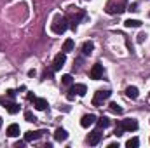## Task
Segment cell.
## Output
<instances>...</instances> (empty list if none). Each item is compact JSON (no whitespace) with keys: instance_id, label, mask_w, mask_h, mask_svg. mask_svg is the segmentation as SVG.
Masks as SVG:
<instances>
[{"instance_id":"4","label":"cell","mask_w":150,"mask_h":148,"mask_svg":"<svg viewBox=\"0 0 150 148\" xmlns=\"http://www.w3.org/2000/svg\"><path fill=\"white\" fill-rule=\"evenodd\" d=\"M117 125L122 127L124 132H131V131H136V129H138V122H136L134 118H124V120H120Z\"/></svg>"},{"instance_id":"13","label":"cell","mask_w":150,"mask_h":148,"mask_svg":"<svg viewBox=\"0 0 150 148\" xmlns=\"http://www.w3.org/2000/svg\"><path fill=\"white\" fill-rule=\"evenodd\" d=\"M126 96H127L129 99H136V98L140 96V92H138V87H134V85H129V87L126 89Z\"/></svg>"},{"instance_id":"1","label":"cell","mask_w":150,"mask_h":148,"mask_svg":"<svg viewBox=\"0 0 150 148\" xmlns=\"http://www.w3.org/2000/svg\"><path fill=\"white\" fill-rule=\"evenodd\" d=\"M126 9H127V2H126V0H108L107 5H105V11H107V14H110V16L122 14Z\"/></svg>"},{"instance_id":"19","label":"cell","mask_w":150,"mask_h":148,"mask_svg":"<svg viewBox=\"0 0 150 148\" xmlns=\"http://www.w3.org/2000/svg\"><path fill=\"white\" fill-rule=\"evenodd\" d=\"M138 145H140V140L138 138H131V140L126 141V147L127 148H138Z\"/></svg>"},{"instance_id":"28","label":"cell","mask_w":150,"mask_h":148,"mask_svg":"<svg viewBox=\"0 0 150 148\" xmlns=\"http://www.w3.org/2000/svg\"><path fill=\"white\" fill-rule=\"evenodd\" d=\"M19 147H25V141H18L16 143V148H19Z\"/></svg>"},{"instance_id":"18","label":"cell","mask_w":150,"mask_h":148,"mask_svg":"<svg viewBox=\"0 0 150 148\" xmlns=\"http://www.w3.org/2000/svg\"><path fill=\"white\" fill-rule=\"evenodd\" d=\"M74 47H75L74 40H72V38H67V40H65V44H63V52H72V51H74Z\"/></svg>"},{"instance_id":"17","label":"cell","mask_w":150,"mask_h":148,"mask_svg":"<svg viewBox=\"0 0 150 148\" xmlns=\"http://www.w3.org/2000/svg\"><path fill=\"white\" fill-rule=\"evenodd\" d=\"M96 124H98L100 129H105V127L110 125V118H108V117H100V118L96 120Z\"/></svg>"},{"instance_id":"24","label":"cell","mask_w":150,"mask_h":148,"mask_svg":"<svg viewBox=\"0 0 150 148\" xmlns=\"http://www.w3.org/2000/svg\"><path fill=\"white\" fill-rule=\"evenodd\" d=\"M143 40H147V33H140L138 35V42H143Z\"/></svg>"},{"instance_id":"22","label":"cell","mask_w":150,"mask_h":148,"mask_svg":"<svg viewBox=\"0 0 150 148\" xmlns=\"http://www.w3.org/2000/svg\"><path fill=\"white\" fill-rule=\"evenodd\" d=\"M72 82H74L72 75H63V77H61V84H63V85H72Z\"/></svg>"},{"instance_id":"29","label":"cell","mask_w":150,"mask_h":148,"mask_svg":"<svg viewBox=\"0 0 150 148\" xmlns=\"http://www.w3.org/2000/svg\"><path fill=\"white\" fill-rule=\"evenodd\" d=\"M149 16H150V14H149Z\"/></svg>"},{"instance_id":"3","label":"cell","mask_w":150,"mask_h":148,"mask_svg":"<svg viewBox=\"0 0 150 148\" xmlns=\"http://www.w3.org/2000/svg\"><path fill=\"white\" fill-rule=\"evenodd\" d=\"M86 92H87V87H86L84 84H74V85L70 87L67 98H68V99H74L75 96H84Z\"/></svg>"},{"instance_id":"2","label":"cell","mask_w":150,"mask_h":148,"mask_svg":"<svg viewBox=\"0 0 150 148\" xmlns=\"http://www.w3.org/2000/svg\"><path fill=\"white\" fill-rule=\"evenodd\" d=\"M52 32L56 33V35H61V33H65L67 32V28H68V19H67V16H56L54 18V21H52Z\"/></svg>"},{"instance_id":"6","label":"cell","mask_w":150,"mask_h":148,"mask_svg":"<svg viewBox=\"0 0 150 148\" xmlns=\"http://www.w3.org/2000/svg\"><path fill=\"white\" fill-rule=\"evenodd\" d=\"M110 91H98L96 94H94V98H93V105L94 106H100V105H103V101L105 99H108L110 98Z\"/></svg>"},{"instance_id":"25","label":"cell","mask_w":150,"mask_h":148,"mask_svg":"<svg viewBox=\"0 0 150 148\" xmlns=\"http://www.w3.org/2000/svg\"><path fill=\"white\" fill-rule=\"evenodd\" d=\"M16 94H18V92H16V91H12V89H9V91H7V96H9V98H14Z\"/></svg>"},{"instance_id":"27","label":"cell","mask_w":150,"mask_h":148,"mask_svg":"<svg viewBox=\"0 0 150 148\" xmlns=\"http://www.w3.org/2000/svg\"><path fill=\"white\" fill-rule=\"evenodd\" d=\"M108 148H119V143H108Z\"/></svg>"},{"instance_id":"14","label":"cell","mask_w":150,"mask_h":148,"mask_svg":"<svg viewBox=\"0 0 150 148\" xmlns=\"http://www.w3.org/2000/svg\"><path fill=\"white\" fill-rule=\"evenodd\" d=\"M54 138H56V141H67V138H68V132H67L65 129L58 127V129H56V132H54Z\"/></svg>"},{"instance_id":"15","label":"cell","mask_w":150,"mask_h":148,"mask_svg":"<svg viewBox=\"0 0 150 148\" xmlns=\"http://www.w3.org/2000/svg\"><path fill=\"white\" fill-rule=\"evenodd\" d=\"M33 105H35L37 110H45V108L49 106L47 99H44V98H35V99H33Z\"/></svg>"},{"instance_id":"26","label":"cell","mask_w":150,"mask_h":148,"mask_svg":"<svg viewBox=\"0 0 150 148\" xmlns=\"http://www.w3.org/2000/svg\"><path fill=\"white\" fill-rule=\"evenodd\" d=\"M26 98H28V101H33L37 96H35V94H32V92H28V96H26Z\"/></svg>"},{"instance_id":"5","label":"cell","mask_w":150,"mask_h":148,"mask_svg":"<svg viewBox=\"0 0 150 148\" xmlns=\"http://www.w3.org/2000/svg\"><path fill=\"white\" fill-rule=\"evenodd\" d=\"M65 63H67V52H59V54H56V58H54V61H52V72L61 70V68L65 66Z\"/></svg>"},{"instance_id":"7","label":"cell","mask_w":150,"mask_h":148,"mask_svg":"<svg viewBox=\"0 0 150 148\" xmlns=\"http://www.w3.org/2000/svg\"><path fill=\"white\" fill-rule=\"evenodd\" d=\"M89 77H91L93 80H100V78L103 77V65H100V63L93 65V68H91V72H89Z\"/></svg>"},{"instance_id":"16","label":"cell","mask_w":150,"mask_h":148,"mask_svg":"<svg viewBox=\"0 0 150 148\" xmlns=\"http://www.w3.org/2000/svg\"><path fill=\"white\" fill-rule=\"evenodd\" d=\"M124 26L126 28H140L142 21H138V19H127V21H124Z\"/></svg>"},{"instance_id":"9","label":"cell","mask_w":150,"mask_h":148,"mask_svg":"<svg viewBox=\"0 0 150 148\" xmlns=\"http://www.w3.org/2000/svg\"><path fill=\"white\" fill-rule=\"evenodd\" d=\"M101 138H103V134H101L100 129H98V131H93V132L87 136V143H89L91 147H94V145H98V143L101 141Z\"/></svg>"},{"instance_id":"10","label":"cell","mask_w":150,"mask_h":148,"mask_svg":"<svg viewBox=\"0 0 150 148\" xmlns=\"http://www.w3.org/2000/svg\"><path fill=\"white\" fill-rule=\"evenodd\" d=\"M94 122H96V117H94L93 113H89V115H84V117H82L80 125H82V127H89V125H93Z\"/></svg>"},{"instance_id":"21","label":"cell","mask_w":150,"mask_h":148,"mask_svg":"<svg viewBox=\"0 0 150 148\" xmlns=\"http://www.w3.org/2000/svg\"><path fill=\"white\" fill-rule=\"evenodd\" d=\"M110 110L113 111V113H117V115H122V106L120 105H117V103H110Z\"/></svg>"},{"instance_id":"20","label":"cell","mask_w":150,"mask_h":148,"mask_svg":"<svg viewBox=\"0 0 150 148\" xmlns=\"http://www.w3.org/2000/svg\"><path fill=\"white\" fill-rule=\"evenodd\" d=\"M5 108H7L9 113H12V115H14V113H18V111H19V105H18V103H9Z\"/></svg>"},{"instance_id":"23","label":"cell","mask_w":150,"mask_h":148,"mask_svg":"<svg viewBox=\"0 0 150 148\" xmlns=\"http://www.w3.org/2000/svg\"><path fill=\"white\" fill-rule=\"evenodd\" d=\"M25 118H26V122H37V117L32 111H25Z\"/></svg>"},{"instance_id":"12","label":"cell","mask_w":150,"mask_h":148,"mask_svg":"<svg viewBox=\"0 0 150 148\" xmlns=\"http://www.w3.org/2000/svg\"><path fill=\"white\" fill-rule=\"evenodd\" d=\"M93 51H94V44H93L91 40H86V42L82 44V54H84V56H89Z\"/></svg>"},{"instance_id":"11","label":"cell","mask_w":150,"mask_h":148,"mask_svg":"<svg viewBox=\"0 0 150 148\" xmlns=\"http://www.w3.org/2000/svg\"><path fill=\"white\" fill-rule=\"evenodd\" d=\"M5 134H7L9 138H16V136H19V125H18V124H11V125L7 127Z\"/></svg>"},{"instance_id":"8","label":"cell","mask_w":150,"mask_h":148,"mask_svg":"<svg viewBox=\"0 0 150 148\" xmlns=\"http://www.w3.org/2000/svg\"><path fill=\"white\" fill-rule=\"evenodd\" d=\"M45 134V131H28V132H25V141H37L40 140L42 136Z\"/></svg>"}]
</instances>
